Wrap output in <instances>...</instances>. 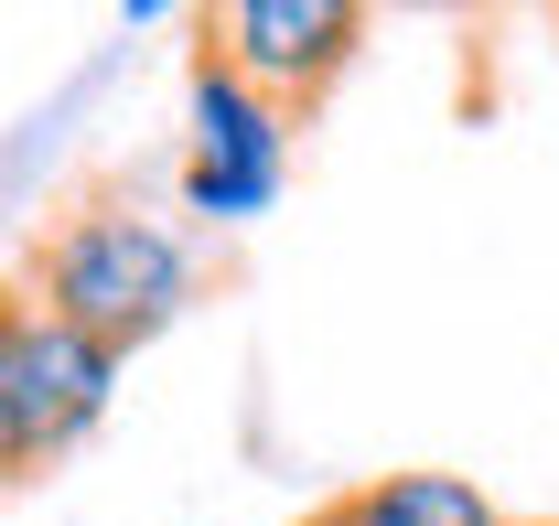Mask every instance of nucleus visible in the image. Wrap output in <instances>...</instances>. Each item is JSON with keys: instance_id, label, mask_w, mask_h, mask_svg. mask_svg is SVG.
I'll return each instance as SVG.
<instances>
[{"instance_id": "nucleus-5", "label": "nucleus", "mask_w": 559, "mask_h": 526, "mask_svg": "<svg viewBox=\"0 0 559 526\" xmlns=\"http://www.w3.org/2000/svg\"><path fill=\"white\" fill-rule=\"evenodd\" d=\"M312 526H516V516L463 473H366L345 494H323Z\"/></svg>"}, {"instance_id": "nucleus-1", "label": "nucleus", "mask_w": 559, "mask_h": 526, "mask_svg": "<svg viewBox=\"0 0 559 526\" xmlns=\"http://www.w3.org/2000/svg\"><path fill=\"white\" fill-rule=\"evenodd\" d=\"M22 290L55 312V323L97 333L108 355H140L151 333H173L205 290V259L173 215H151L130 183H97L44 215V237L22 248Z\"/></svg>"}, {"instance_id": "nucleus-6", "label": "nucleus", "mask_w": 559, "mask_h": 526, "mask_svg": "<svg viewBox=\"0 0 559 526\" xmlns=\"http://www.w3.org/2000/svg\"><path fill=\"white\" fill-rule=\"evenodd\" d=\"M516 526H559V516H516Z\"/></svg>"}, {"instance_id": "nucleus-2", "label": "nucleus", "mask_w": 559, "mask_h": 526, "mask_svg": "<svg viewBox=\"0 0 559 526\" xmlns=\"http://www.w3.org/2000/svg\"><path fill=\"white\" fill-rule=\"evenodd\" d=\"M108 387H119V355L97 333L55 323L33 290H11V312H0V473L44 483L108 419Z\"/></svg>"}, {"instance_id": "nucleus-7", "label": "nucleus", "mask_w": 559, "mask_h": 526, "mask_svg": "<svg viewBox=\"0 0 559 526\" xmlns=\"http://www.w3.org/2000/svg\"><path fill=\"white\" fill-rule=\"evenodd\" d=\"M301 526H312V516H301Z\"/></svg>"}, {"instance_id": "nucleus-4", "label": "nucleus", "mask_w": 559, "mask_h": 526, "mask_svg": "<svg viewBox=\"0 0 559 526\" xmlns=\"http://www.w3.org/2000/svg\"><path fill=\"white\" fill-rule=\"evenodd\" d=\"M290 172V119H270L226 65L194 55V151H183V215L205 226H248Z\"/></svg>"}, {"instance_id": "nucleus-3", "label": "nucleus", "mask_w": 559, "mask_h": 526, "mask_svg": "<svg viewBox=\"0 0 559 526\" xmlns=\"http://www.w3.org/2000/svg\"><path fill=\"white\" fill-rule=\"evenodd\" d=\"M366 33H377V22H366L355 0H205V11H194V55L226 65L270 119H290V130L323 119V97L355 75Z\"/></svg>"}]
</instances>
